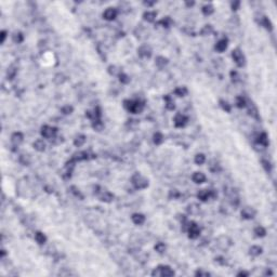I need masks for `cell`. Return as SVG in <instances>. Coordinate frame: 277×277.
Listing matches in <instances>:
<instances>
[{"mask_svg": "<svg viewBox=\"0 0 277 277\" xmlns=\"http://www.w3.org/2000/svg\"><path fill=\"white\" fill-rule=\"evenodd\" d=\"M125 107L127 110L133 114H140L143 110V104L140 101H132V100H127L125 101Z\"/></svg>", "mask_w": 277, "mask_h": 277, "instance_id": "cell-1", "label": "cell"}, {"mask_svg": "<svg viewBox=\"0 0 277 277\" xmlns=\"http://www.w3.org/2000/svg\"><path fill=\"white\" fill-rule=\"evenodd\" d=\"M153 276H165V277H171L174 275V271L170 266H167V265H159L157 268H155L153 273H152Z\"/></svg>", "mask_w": 277, "mask_h": 277, "instance_id": "cell-2", "label": "cell"}, {"mask_svg": "<svg viewBox=\"0 0 277 277\" xmlns=\"http://www.w3.org/2000/svg\"><path fill=\"white\" fill-rule=\"evenodd\" d=\"M131 182H132L133 186H134L136 189H144L148 186V181L145 179L143 175L138 174V173H136V174L132 176Z\"/></svg>", "mask_w": 277, "mask_h": 277, "instance_id": "cell-3", "label": "cell"}, {"mask_svg": "<svg viewBox=\"0 0 277 277\" xmlns=\"http://www.w3.org/2000/svg\"><path fill=\"white\" fill-rule=\"evenodd\" d=\"M184 225H186V232L189 233V237L192 238V239H196L198 238L199 235H200V230L199 227L196 225L194 222H186V223H183Z\"/></svg>", "mask_w": 277, "mask_h": 277, "instance_id": "cell-4", "label": "cell"}, {"mask_svg": "<svg viewBox=\"0 0 277 277\" xmlns=\"http://www.w3.org/2000/svg\"><path fill=\"white\" fill-rule=\"evenodd\" d=\"M232 57H233L234 62L238 65L239 67L244 66L245 64V57H244V54L239 49H235V50L232 51Z\"/></svg>", "mask_w": 277, "mask_h": 277, "instance_id": "cell-5", "label": "cell"}, {"mask_svg": "<svg viewBox=\"0 0 277 277\" xmlns=\"http://www.w3.org/2000/svg\"><path fill=\"white\" fill-rule=\"evenodd\" d=\"M57 128L50 126H44L41 128V136L46 138H53L57 134Z\"/></svg>", "mask_w": 277, "mask_h": 277, "instance_id": "cell-6", "label": "cell"}, {"mask_svg": "<svg viewBox=\"0 0 277 277\" xmlns=\"http://www.w3.org/2000/svg\"><path fill=\"white\" fill-rule=\"evenodd\" d=\"M173 123H174V126L178 127V128H182L186 125L187 123V117L183 114H176L174 119H173Z\"/></svg>", "mask_w": 277, "mask_h": 277, "instance_id": "cell-7", "label": "cell"}, {"mask_svg": "<svg viewBox=\"0 0 277 277\" xmlns=\"http://www.w3.org/2000/svg\"><path fill=\"white\" fill-rule=\"evenodd\" d=\"M214 196H215V193H213V191H207V189H202L197 194L198 199H200L202 202H207L210 197H214Z\"/></svg>", "mask_w": 277, "mask_h": 277, "instance_id": "cell-8", "label": "cell"}, {"mask_svg": "<svg viewBox=\"0 0 277 277\" xmlns=\"http://www.w3.org/2000/svg\"><path fill=\"white\" fill-rule=\"evenodd\" d=\"M257 214V211L251 207H245L241 210V217L244 219H247V220H251L255 217Z\"/></svg>", "mask_w": 277, "mask_h": 277, "instance_id": "cell-9", "label": "cell"}, {"mask_svg": "<svg viewBox=\"0 0 277 277\" xmlns=\"http://www.w3.org/2000/svg\"><path fill=\"white\" fill-rule=\"evenodd\" d=\"M117 16V10L114 9V8H108L103 12V17L106 21H113V20L116 19Z\"/></svg>", "mask_w": 277, "mask_h": 277, "instance_id": "cell-10", "label": "cell"}, {"mask_svg": "<svg viewBox=\"0 0 277 277\" xmlns=\"http://www.w3.org/2000/svg\"><path fill=\"white\" fill-rule=\"evenodd\" d=\"M138 54L143 59H148L152 55V49L148 46H142V47L138 48Z\"/></svg>", "mask_w": 277, "mask_h": 277, "instance_id": "cell-11", "label": "cell"}, {"mask_svg": "<svg viewBox=\"0 0 277 277\" xmlns=\"http://www.w3.org/2000/svg\"><path fill=\"white\" fill-rule=\"evenodd\" d=\"M23 141H24V136H23V133L14 132L12 136H11V142H12L15 146H19Z\"/></svg>", "mask_w": 277, "mask_h": 277, "instance_id": "cell-12", "label": "cell"}, {"mask_svg": "<svg viewBox=\"0 0 277 277\" xmlns=\"http://www.w3.org/2000/svg\"><path fill=\"white\" fill-rule=\"evenodd\" d=\"M227 39H221V40H219L215 44V50L218 51V52H223V51H225L227 49Z\"/></svg>", "mask_w": 277, "mask_h": 277, "instance_id": "cell-13", "label": "cell"}, {"mask_svg": "<svg viewBox=\"0 0 277 277\" xmlns=\"http://www.w3.org/2000/svg\"><path fill=\"white\" fill-rule=\"evenodd\" d=\"M157 17V13L155 11H146V12L143 14V19L146 21V22L153 23Z\"/></svg>", "mask_w": 277, "mask_h": 277, "instance_id": "cell-14", "label": "cell"}, {"mask_svg": "<svg viewBox=\"0 0 277 277\" xmlns=\"http://www.w3.org/2000/svg\"><path fill=\"white\" fill-rule=\"evenodd\" d=\"M193 181L197 184H202L206 181V175L202 172H195L192 176Z\"/></svg>", "mask_w": 277, "mask_h": 277, "instance_id": "cell-15", "label": "cell"}, {"mask_svg": "<svg viewBox=\"0 0 277 277\" xmlns=\"http://www.w3.org/2000/svg\"><path fill=\"white\" fill-rule=\"evenodd\" d=\"M33 146H34V148L36 149V151L44 152V149H46V146H47V145H46V142H44V140L39 138V140H36V141L34 142Z\"/></svg>", "mask_w": 277, "mask_h": 277, "instance_id": "cell-16", "label": "cell"}, {"mask_svg": "<svg viewBox=\"0 0 277 277\" xmlns=\"http://www.w3.org/2000/svg\"><path fill=\"white\" fill-rule=\"evenodd\" d=\"M131 219H132L133 223L136 224V225H141L145 222V217L141 213H134Z\"/></svg>", "mask_w": 277, "mask_h": 277, "instance_id": "cell-17", "label": "cell"}, {"mask_svg": "<svg viewBox=\"0 0 277 277\" xmlns=\"http://www.w3.org/2000/svg\"><path fill=\"white\" fill-rule=\"evenodd\" d=\"M262 251H263L262 247H260V246H252L251 248L249 249V255H252V257H258V255H261Z\"/></svg>", "mask_w": 277, "mask_h": 277, "instance_id": "cell-18", "label": "cell"}, {"mask_svg": "<svg viewBox=\"0 0 277 277\" xmlns=\"http://www.w3.org/2000/svg\"><path fill=\"white\" fill-rule=\"evenodd\" d=\"M257 142H258V144L262 145V146H268V136L265 134V133H261L260 136H258V138H257Z\"/></svg>", "mask_w": 277, "mask_h": 277, "instance_id": "cell-19", "label": "cell"}, {"mask_svg": "<svg viewBox=\"0 0 277 277\" xmlns=\"http://www.w3.org/2000/svg\"><path fill=\"white\" fill-rule=\"evenodd\" d=\"M155 64H156V66L159 67V68H164L168 64V60L165 57H156Z\"/></svg>", "mask_w": 277, "mask_h": 277, "instance_id": "cell-20", "label": "cell"}, {"mask_svg": "<svg viewBox=\"0 0 277 277\" xmlns=\"http://www.w3.org/2000/svg\"><path fill=\"white\" fill-rule=\"evenodd\" d=\"M113 198H114V195L112 193L107 192V191L106 192H103L101 194V196H100V199L104 202H110L113 200Z\"/></svg>", "mask_w": 277, "mask_h": 277, "instance_id": "cell-21", "label": "cell"}, {"mask_svg": "<svg viewBox=\"0 0 277 277\" xmlns=\"http://www.w3.org/2000/svg\"><path fill=\"white\" fill-rule=\"evenodd\" d=\"M35 239H36V241H37L39 245H44V242L47 241V237H46V235H44V233L37 232V233L35 234Z\"/></svg>", "mask_w": 277, "mask_h": 277, "instance_id": "cell-22", "label": "cell"}, {"mask_svg": "<svg viewBox=\"0 0 277 277\" xmlns=\"http://www.w3.org/2000/svg\"><path fill=\"white\" fill-rule=\"evenodd\" d=\"M174 94L176 95V96H185L186 94H187V89L185 88V87H178V88L174 89Z\"/></svg>", "mask_w": 277, "mask_h": 277, "instance_id": "cell-23", "label": "cell"}, {"mask_svg": "<svg viewBox=\"0 0 277 277\" xmlns=\"http://www.w3.org/2000/svg\"><path fill=\"white\" fill-rule=\"evenodd\" d=\"M86 143V136H82V134H80V136H76V138L74 140V144H75V146H77V147H80V146H82V145Z\"/></svg>", "mask_w": 277, "mask_h": 277, "instance_id": "cell-24", "label": "cell"}, {"mask_svg": "<svg viewBox=\"0 0 277 277\" xmlns=\"http://www.w3.org/2000/svg\"><path fill=\"white\" fill-rule=\"evenodd\" d=\"M202 13H204V15L208 16V15H211V14L213 13L214 8H213V6H211V4H206V6L202 7Z\"/></svg>", "mask_w": 277, "mask_h": 277, "instance_id": "cell-25", "label": "cell"}, {"mask_svg": "<svg viewBox=\"0 0 277 277\" xmlns=\"http://www.w3.org/2000/svg\"><path fill=\"white\" fill-rule=\"evenodd\" d=\"M19 160H20V162L22 165H24V166H28V165L32 162V159L29 157V155H25V154L21 155L19 158Z\"/></svg>", "mask_w": 277, "mask_h": 277, "instance_id": "cell-26", "label": "cell"}, {"mask_svg": "<svg viewBox=\"0 0 277 277\" xmlns=\"http://www.w3.org/2000/svg\"><path fill=\"white\" fill-rule=\"evenodd\" d=\"M255 234L257 237H264L266 235V230L263 226H257L255 228Z\"/></svg>", "mask_w": 277, "mask_h": 277, "instance_id": "cell-27", "label": "cell"}, {"mask_svg": "<svg viewBox=\"0 0 277 277\" xmlns=\"http://www.w3.org/2000/svg\"><path fill=\"white\" fill-rule=\"evenodd\" d=\"M153 141H154L155 144H161L162 142H164V136H162V133L160 132H156L154 134V136H153Z\"/></svg>", "mask_w": 277, "mask_h": 277, "instance_id": "cell-28", "label": "cell"}, {"mask_svg": "<svg viewBox=\"0 0 277 277\" xmlns=\"http://www.w3.org/2000/svg\"><path fill=\"white\" fill-rule=\"evenodd\" d=\"M194 161H195L196 165H198V166H200V165L205 164L206 161V157L204 154H197L195 156V158H194Z\"/></svg>", "mask_w": 277, "mask_h": 277, "instance_id": "cell-29", "label": "cell"}, {"mask_svg": "<svg viewBox=\"0 0 277 277\" xmlns=\"http://www.w3.org/2000/svg\"><path fill=\"white\" fill-rule=\"evenodd\" d=\"M92 127H93V129L96 130V131H101L104 128V125L100 119H95V120H93V123H92Z\"/></svg>", "mask_w": 277, "mask_h": 277, "instance_id": "cell-30", "label": "cell"}, {"mask_svg": "<svg viewBox=\"0 0 277 277\" xmlns=\"http://www.w3.org/2000/svg\"><path fill=\"white\" fill-rule=\"evenodd\" d=\"M202 36H209V35H211L212 33H213V28H212V26L211 25H205L204 27H202Z\"/></svg>", "mask_w": 277, "mask_h": 277, "instance_id": "cell-31", "label": "cell"}, {"mask_svg": "<svg viewBox=\"0 0 277 277\" xmlns=\"http://www.w3.org/2000/svg\"><path fill=\"white\" fill-rule=\"evenodd\" d=\"M165 100H166V107H167L169 110H173L174 108H175V105H174V102L171 100L170 96H166L165 98Z\"/></svg>", "mask_w": 277, "mask_h": 277, "instance_id": "cell-32", "label": "cell"}, {"mask_svg": "<svg viewBox=\"0 0 277 277\" xmlns=\"http://www.w3.org/2000/svg\"><path fill=\"white\" fill-rule=\"evenodd\" d=\"M187 211H189V213H191V214H197L199 212V206L196 205V204H192V205L189 206Z\"/></svg>", "mask_w": 277, "mask_h": 277, "instance_id": "cell-33", "label": "cell"}, {"mask_svg": "<svg viewBox=\"0 0 277 277\" xmlns=\"http://www.w3.org/2000/svg\"><path fill=\"white\" fill-rule=\"evenodd\" d=\"M118 77H119V81L121 82V83H125V85H127V83H129V82H130V77L128 75H126L125 73L121 72L119 74V76H118Z\"/></svg>", "mask_w": 277, "mask_h": 277, "instance_id": "cell-34", "label": "cell"}, {"mask_svg": "<svg viewBox=\"0 0 277 277\" xmlns=\"http://www.w3.org/2000/svg\"><path fill=\"white\" fill-rule=\"evenodd\" d=\"M108 73L113 76H119V74L121 73V70H120L117 66H115V65H112V66L108 67Z\"/></svg>", "mask_w": 277, "mask_h": 277, "instance_id": "cell-35", "label": "cell"}, {"mask_svg": "<svg viewBox=\"0 0 277 277\" xmlns=\"http://www.w3.org/2000/svg\"><path fill=\"white\" fill-rule=\"evenodd\" d=\"M166 245H165L164 242H157L156 245H155V250L157 252H159V253H164L165 251H166Z\"/></svg>", "mask_w": 277, "mask_h": 277, "instance_id": "cell-36", "label": "cell"}, {"mask_svg": "<svg viewBox=\"0 0 277 277\" xmlns=\"http://www.w3.org/2000/svg\"><path fill=\"white\" fill-rule=\"evenodd\" d=\"M236 105H237V107H239V108H244V107H246V105H247L246 99L242 98V96H238V98L236 99Z\"/></svg>", "mask_w": 277, "mask_h": 277, "instance_id": "cell-37", "label": "cell"}, {"mask_svg": "<svg viewBox=\"0 0 277 277\" xmlns=\"http://www.w3.org/2000/svg\"><path fill=\"white\" fill-rule=\"evenodd\" d=\"M23 40H24V36H23L22 33L19 32L13 35V41H14L15 44H21Z\"/></svg>", "mask_w": 277, "mask_h": 277, "instance_id": "cell-38", "label": "cell"}, {"mask_svg": "<svg viewBox=\"0 0 277 277\" xmlns=\"http://www.w3.org/2000/svg\"><path fill=\"white\" fill-rule=\"evenodd\" d=\"M61 112H62L64 115H69V114H72L73 112H74V107H73L72 105H65V106H63L61 108Z\"/></svg>", "mask_w": 277, "mask_h": 277, "instance_id": "cell-39", "label": "cell"}, {"mask_svg": "<svg viewBox=\"0 0 277 277\" xmlns=\"http://www.w3.org/2000/svg\"><path fill=\"white\" fill-rule=\"evenodd\" d=\"M64 81H65V76H64L63 74H57V75L54 77V82H55L57 85H61V83H63Z\"/></svg>", "mask_w": 277, "mask_h": 277, "instance_id": "cell-40", "label": "cell"}, {"mask_svg": "<svg viewBox=\"0 0 277 277\" xmlns=\"http://www.w3.org/2000/svg\"><path fill=\"white\" fill-rule=\"evenodd\" d=\"M220 105L221 107L223 108V110H225L226 113H230L231 109H232V107H231V105L228 103H227L226 101H223V100H221L220 101Z\"/></svg>", "mask_w": 277, "mask_h": 277, "instance_id": "cell-41", "label": "cell"}, {"mask_svg": "<svg viewBox=\"0 0 277 277\" xmlns=\"http://www.w3.org/2000/svg\"><path fill=\"white\" fill-rule=\"evenodd\" d=\"M231 78H232V81L233 82H238L240 80V76L238 74V72L236 70H232L231 72Z\"/></svg>", "mask_w": 277, "mask_h": 277, "instance_id": "cell-42", "label": "cell"}, {"mask_svg": "<svg viewBox=\"0 0 277 277\" xmlns=\"http://www.w3.org/2000/svg\"><path fill=\"white\" fill-rule=\"evenodd\" d=\"M159 24H160L162 27H169L170 26V24H171V20L169 19V17H165V19H162V20H160L159 21Z\"/></svg>", "mask_w": 277, "mask_h": 277, "instance_id": "cell-43", "label": "cell"}, {"mask_svg": "<svg viewBox=\"0 0 277 277\" xmlns=\"http://www.w3.org/2000/svg\"><path fill=\"white\" fill-rule=\"evenodd\" d=\"M262 25L264 26L265 28H268V29H270L271 30L272 29V23H271V21L268 19V17H263V20H262Z\"/></svg>", "mask_w": 277, "mask_h": 277, "instance_id": "cell-44", "label": "cell"}, {"mask_svg": "<svg viewBox=\"0 0 277 277\" xmlns=\"http://www.w3.org/2000/svg\"><path fill=\"white\" fill-rule=\"evenodd\" d=\"M16 74V69L14 68V67H10V68H8V78L9 79H12L14 76H15Z\"/></svg>", "mask_w": 277, "mask_h": 277, "instance_id": "cell-45", "label": "cell"}, {"mask_svg": "<svg viewBox=\"0 0 277 277\" xmlns=\"http://www.w3.org/2000/svg\"><path fill=\"white\" fill-rule=\"evenodd\" d=\"M249 115L252 117H255V118H259L258 116V110H257V108H255V106H252V108H250L249 109Z\"/></svg>", "mask_w": 277, "mask_h": 277, "instance_id": "cell-46", "label": "cell"}, {"mask_svg": "<svg viewBox=\"0 0 277 277\" xmlns=\"http://www.w3.org/2000/svg\"><path fill=\"white\" fill-rule=\"evenodd\" d=\"M195 275H196V276H199V277H202V276L207 277V276H210V273H208V272L202 271V270H198V271H197V272L195 273Z\"/></svg>", "mask_w": 277, "mask_h": 277, "instance_id": "cell-47", "label": "cell"}, {"mask_svg": "<svg viewBox=\"0 0 277 277\" xmlns=\"http://www.w3.org/2000/svg\"><path fill=\"white\" fill-rule=\"evenodd\" d=\"M180 196V193L176 191V189H171L170 191V195H169V197L170 198H173V199H175V198H178Z\"/></svg>", "mask_w": 277, "mask_h": 277, "instance_id": "cell-48", "label": "cell"}, {"mask_svg": "<svg viewBox=\"0 0 277 277\" xmlns=\"http://www.w3.org/2000/svg\"><path fill=\"white\" fill-rule=\"evenodd\" d=\"M262 164H263V167L265 168V170H266V171L271 170L272 166H271V164H270L268 160H263V161H262Z\"/></svg>", "mask_w": 277, "mask_h": 277, "instance_id": "cell-49", "label": "cell"}, {"mask_svg": "<svg viewBox=\"0 0 277 277\" xmlns=\"http://www.w3.org/2000/svg\"><path fill=\"white\" fill-rule=\"evenodd\" d=\"M6 37H7V32L6 30H2V32H1V42H4Z\"/></svg>", "mask_w": 277, "mask_h": 277, "instance_id": "cell-50", "label": "cell"}, {"mask_svg": "<svg viewBox=\"0 0 277 277\" xmlns=\"http://www.w3.org/2000/svg\"><path fill=\"white\" fill-rule=\"evenodd\" d=\"M240 2H233L232 3V9L233 10H237V7L239 6Z\"/></svg>", "mask_w": 277, "mask_h": 277, "instance_id": "cell-51", "label": "cell"}, {"mask_svg": "<svg viewBox=\"0 0 277 277\" xmlns=\"http://www.w3.org/2000/svg\"><path fill=\"white\" fill-rule=\"evenodd\" d=\"M248 275H249V273H247V272H245V271H241L237 274V276H248Z\"/></svg>", "mask_w": 277, "mask_h": 277, "instance_id": "cell-52", "label": "cell"}, {"mask_svg": "<svg viewBox=\"0 0 277 277\" xmlns=\"http://www.w3.org/2000/svg\"><path fill=\"white\" fill-rule=\"evenodd\" d=\"M186 4H187V6H191V7H192L193 4H194V2H186Z\"/></svg>", "mask_w": 277, "mask_h": 277, "instance_id": "cell-53", "label": "cell"}]
</instances>
